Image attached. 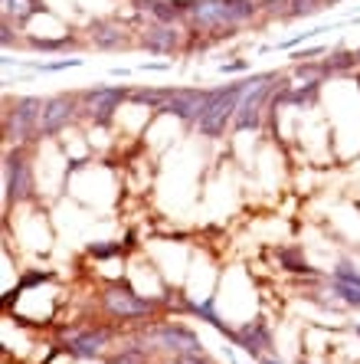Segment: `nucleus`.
<instances>
[{
  "instance_id": "f257e3e1",
  "label": "nucleus",
  "mask_w": 360,
  "mask_h": 364,
  "mask_svg": "<svg viewBox=\"0 0 360 364\" xmlns=\"http://www.w3.org/2000/svg\"><path fill=\"white\" fill-rule=\"evenodd\" d=\"M243 89H246L243 82H233V85H227V89H213V92H209L200 119H197V128H200L203 135H219V132H223V125H227L236 115V109H239Z\"/></svg>"
},
{
  "instance_id": "f03ea898",
  "label": "nucleus",
  "mask_w": 360,
  "mask_h": 364,
  "mask_svg": "<svg viewBox=\"0 0 360 364\" xmlns=\"http://www.w3.org/2000/svg\"><path fill=\"white\" fill-rule=\"evenodd\" d=\"M268 85H272V76H256L252 82H246L239 109H236V115H233V125L239 128V132L259 125V109H262V99H266Z\"/></svg>"
},
{
  "instance_id": "7ed1b4c3",
  "label": "nucleus",
  "mask_w": 360,
  "mask_h": 364,
  "mask_svg": "<svg viewBox=\"0 0 360 364\" xmlns=\"http://www.w3.org/2000/svg\"><path fill=\"white\" fill-rule=\"evenodd\" d=\"M209 92H197V89H170L168 99H164V105H160V112H170V115H177V119L184 122H197L200 119L203 105H207Z\"/></svg>"
},
{
  "instance_id": "20e7f679",
  "label": "nucleus",
  "mask_w": 360,
  "mask_h": 364,
  "mask_svg": "<svg viewBox=\"0 0 360 364\" xmlns=\"http://www.w3.org/2000/svg\"><path fill=\"white\" fill-rule=\"evenodd\" d=\"M43 105H46V102H40V99H20L17 105H13V115H10V122H7V132L13 141L40 132Z\"/></svg>"
},
{
  "instance_id": "39448f33",
  "label": "nucleus",
  "mask_w": 360,
  "mask_h": 364,
  "mask_svg": "<svg viewBox=\"0 0 360 364\" xmlns=\"http://www.w3.org/2000/svg\"><path fill=\"white\" fill-rule=\"evenodd\" d=\"M72 119H76V99H72V95L50 99L43 105V115H40V135H56V132H62Z\"/></svg>"
},
{
  "instance_id": "423d86ee",
  "label": "nucleus",
  "mask_w": 360,
  "mask_h": 364,
  "mask_svg": "<svg viewBox=\"0 0 360 364\" xmlns=\"http://www.w3.org/2000/svg\"><path fill=\"white\" fill-rule=\"evenodd\" d=\"M105 309H109L111 315H118V318H138V315H148L151 312V302L148 299H138L128 286H111L109 292H105Z\"/></svg>"
},
{
  "instance_id": "0eeeda50",
  "label": "nucleus",
  "mask_w": 360,
  "mask_h": 364,
  "mask_svg": "<svg viewBox=\"0 0 360 364\" xmlns=\"http://www.w3.org/2000/svg\"><path fill=\"white\" fill-rule=\"evenodd\" d=\"M85 102H89L92 122L105 125V122L115 115L118 102H121V92H118V89H109V85H99V89H89V92H85Z\"/></svg>"
},
{
  "instance_id": "6e6552de",
  "label": "nucleus",
  "mask_w": 360,
  "mask_h": 364,
  "mask_svg": "<svg viewBox=\"0 0 360 364\" xmlns=\"http://www.w3.org/2000/svg\"><path fill=\"white\" fill-rule=\"evenodd\" d=\"M4 187H7V200H20V197L30 194V171H26L23 158L20 154H10L7 164H4Z\"/></svg>"
},
{
  "instance_id": "1a4fd4ad",
  "label": "nucleus",
  "mask_w": 360,
  "mask_h": 364,
  "mask_svg": "<svg viewBox=\"0 0 360 364\" xmlns=\"http://www.w3.org/2000/svg\"><path fill=\"white\" fill-rule=\"evenodd\" d=\"M151 338L164 341V348H174L177 355H193V351H200V338L193 335V331L180 328V325H164L151 335Z\"/></svg>"
},
{
  "instance_id": "9d476101",
  "label": "nucleus",
  "mask_w": 360,
  "mask_h": 364,
  "mask_svg": "<svg viewBox=\"0 0 360 364\" xmlns=\"http://www.w3.org/2000/svg\"><path fill=\"white\" fill-rule=\"evenodd\" d=\"M233 345H239L243 351H249L252 358H259L262 348L272 345V335H268V328L259 322V318H256V322L243 325L239 331H233Z\"/></svg>"
},
{
  "instance_id": "9b49d317",
  "label": "nucleus",
  "mask_w": 360,
  "mask_h": 364,
  "mask_svg": "<svg viewBox=\"0 0 360 364\" xmlns=\"http://www.w3.org/2000/svg\"><path fill=\"white\" fill-rule=\"evenodd\" d=\"M141 43L154 53H170L177 46V30H170V23H160V26H154V30H148V33L141 36Z\"/></svg>"
},
{
  "instance_id": "f8f14e48",
  "label": "nucleus",
  "mask_w": 360,
  "mask_h": 364,
  "mask_svg": "<svg viewBox=\"0 0 360 364\" xmlns=\"http://www.w3.org/2000/svg\"><path fill=\"white\" fill-rule=\"evenodd\" d=\"M105 341H109L105 331H82V335H76V338H69V348H72L76 355H82V358H92V355H99L102 348H105Z\"/></svg>"
},
{
  "instance_id": "ddd939ff",
  "label": "nucleus",
  "mask_w": 360,
  "mask_h": 364,
  "mask_svg": "<svg viewBox=\"0 0 360 364\" xmlns=\"http://www.w3.org/2000/svg\"><path fill=\"white\" fill-rule=\"evenodd\" d=\"M92 40L99 43V46H105V50H111V46H121V43H125V33L111 23H95L92 26Z\"/></svg>"
},
{
  "instance_id": "4468645a",
  "label": "nucleus",
  "mask_w": 360,
  "mask_h": 364,
  "mask_svg": "<svg viewBox=\"0 0 360 364\" xmlns=\"http://www.w3.org/2000/svg\"><path fill=\"white\" fill-rule=\"evenodd\" d=\"M138 7L151 10L160 23H174L177 14H180V7H170V4H164V0H138Z\"/></svg>"
},
{
  "instance_id": "2eb2a0df",
  "label": "nucleus",
  "mask_w": 360,
  "mask_h": 364,
  "mask_svg": "<svg viewBox=\"0 0 360 364\" xmlns=\"http://www.w3.org/2000/svg\"><path fill=\"white\" fill-rule=\"evenodd\" d=\"M337 299H344L347 305H354V309H360V286H354V282H341L334 279V289H331Z\"/></svg>"
},
{
  "instance_id": "dca6fc26",
  "label": "nucleus",
  "mask_w": 360,
  "mask_h": 364,
  "mask_svg": "<svg viewBox=\"0 0 360 364\" xmlns=\"http://www.w3.org/2000/svg\"><path fill=\"white\" fill-rule=\"evenodd\" d=\"M36 10V0H4V14H13V17H30Z\"/></svg>"
},
{
  "instance_id": "f3484780",
  "label": "nucleus",
  "mask_w": 360,
  "mask_h": 364,
  "mask_svg": "<svg viewBox=\"0 0 360 364\" xmlns=\"http://www.w3.org/2000/svg\"><path fill=\"white\" fill-rule=\"evenodd\" d=\"M72 66H82V60L79 56H72V60H56V63H36V69H43V73H56V69H72Z\"/></svg>"
},
{
  "instance_id": "a211bd4d",
  "label": "nucleus",
  "mask_w": 360,
  "mask_h": 364,
  "mask_svg": "<svg viewBox=\"0 0 360 364\" xmlns=\"http://www.w3.org/2000/svg\"><path fill=\"white\" fill-rule=\"evenodd\" d=\"M177 361H180V364H209L207 358L200 355V351H193V355H180V358H177Z\"/></svg>"
},
{
  "instance_id": "6ab92c4d",
  "label": "nucleus",
  "mask_w": 360,
  "mask_h": 364,
  "mask_svg": "<svg viewBox=\"0 0 360 364\" xmlns=\"http://www.w3.org/2000/svg\"><path fill=\"white\" fill-rule=\"evenodd\" d=\"M236 69H246V63H227V66H223V73H236Z\"/></svg>"
},
{
  "instance_id": "aec40b11",
  "label": "nucleus",
  "mask_w": 360,
  "mask_h": 364,
  "mask_svg": "<svg viewBox=\"0 0 360 364\" xmlns=\"http://www.w3.org/2000/svg\"><path fill=\"white\" fill-rule=\"evenodd\" d=\"M262 364H278V361H272V358H262Z\"/></svg>"
},
{
  "instance_id": "412c9836",
  "label": "nucleus",
  "mask_w": 360,
  "mask_h": 364,
  "mask_svg": "<svg viewBox=\"0 0 360 364\" xmlns=\"http://www.w3.org/2000/svg\"><path fill=\"white\" fill-rule=\"evenodd\" d=\"M354 60H357V63H360V50H357V56H354Z\"/></svg>"
},
{
  "instance_id": "4be33fe9",
  "label": "nucleus",
  "mask_w": 360,
  "mask_h": 364,
  "mask_svg": "<svg viewBox=\"0 0 360 364\" xmlns=\"http://www.w3.org/2000/svg\"><path fill=\"white\" fill-rule=\"evenodd\" d=\"M357 335H360V325H357Z\"/></svg>"
}]
</instances>
